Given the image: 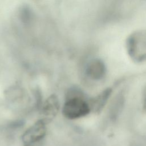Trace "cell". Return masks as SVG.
Returning a JSON list of instances; mask_svg holds the SVG:
<instances>
[{"label":"cell","mask_w":146,"mask_h":146,"mask_svg":"<svg viewBox=\"0 0 146 146\" xmlns=\"http://www.w3.org/2000/svg\"><path fill=\"white\" fill-rule=\"evenodd\" d=\"M92 111L90 99L78 89H71L67 93L63 105V116L70 120H75L86 116Z\"/></svg>","instance_id":"cell-1"},{"label":"cell","mask_w":146,"mask_h":146,"mask_svg":"<svg viewBox=\"0 0 146 146\" xmlns=\"http://www.w3.org/2000/svg\"><path fill=\"white\" fill-rule=\"evenodd\" d=\"M125 49L131 59L137 63L146 61V29L133 31L127 38Z\"/></svg>","instance_id":"cell-2"},{"label":"cell","mask_w":146,"mask_h":146,"mask_svg":"<svg viewBox=\"0 0 146 146\" xmlns=\"http://www.w3.org/2000/svg\"><path fill=\"white\" fill-rule=\"evenodd\" d=\"M46 131V120L43 119L39 120L25 131L22 141L25 146H33L44 138Z\"/></svg>","instance_id":"cell-3"},{"label":"cell","mask_w":146,"mask_h":146,"mask_svg":"<svg viewBox=\"0 0 146 146\" xmlns=\"http://www.w3.org/2000/svg\"><path fill=\"white\" fill-rule=\"evenodd\" d=\"M107 74L105 63L100 58L91 59L85 67V75L91 80L99 82L104 79Z\"/></svg>","instance_id":"cell-4"},{"label":"cell","mask_w":146,"mask_h":146,"mask_svg":"<svg viewBox=\"0 0 146 146\" xmlns=\"http://www.w3.org/2000/svg\"><path fill=\"white\" fill-rule=\"evenodd\" d=\"M59 109V103L58 98L51 95L44 102L42 107L43 115L45 117L43 119L46 121L55 116Z\"/></svg>","instance_id":"cell-5"},{"label":"cell","mask_w":146,"mask_h":146,"mask_svg":"<svg viewBox=\"0 0 146 146\" xmlns=\"http://www.w3.org/2000/svg\"><path fill=\"white\" fill-rule=\"evenodd\" d=\"M143 109L146 113V94L144 96V100H143Z\"/></svg>","instance_id":"cell-6"}]
</instances>
